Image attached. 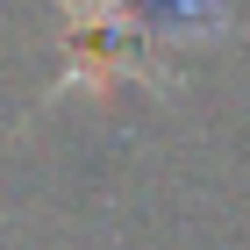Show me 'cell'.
<instances>
[{
  "label": "cell",
  "mask_w": 250,
  "mask_h": 250,
  "mask_svg": "<svg viewBox=\"0 0 250 250\" xmlns=\"http://www.w3.org/2000/svg\"><path fill=\"white\" fill-rule=\"evenodd\" d=\"M143 15H157V21H193V15H214V0H136Z\"/></svg>",
  "instance_id": "6da1fadb"
}]
</instances>
